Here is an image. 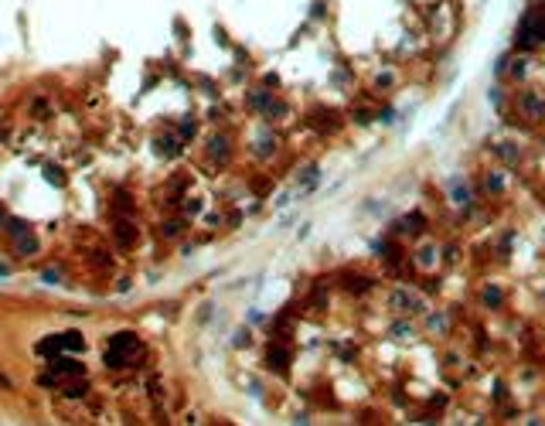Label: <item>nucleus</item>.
<instances>
[{"label":"nucleus","instance_id":"nucleus-2","mask_svg":"<svg viewBox=\"0 0 545 426\" xmlns=\"http://www.w3.org/2000/svg\"><path fill=\"white\" fill-rule=\"evenodd\" d=\"M58 344H62V348H75V351H79V348H82V334H75V331H72V334H62V338H58Z\"/></svg>","mask_w":545,"mask_h":426},{"label":"nucleus","instance_id":"nucleus-3","mask_svg":"<svg viewBox=\"0 0 545 426\" xmlns=\"http://www.w3.org/2000/svg\"><path fill=\"white\" fill-rule=\"evenodd\" d=\"M212 154H215V161H225V140H215V144H212Z\"/></svg>","mask_w":545,"mask_h":426},{"label":"nucleus","instance_id":"nucleus-4","mask_svg":"<svg viewBox=\"0 0 545 426\" xmlns=\"http://www.w3.org/2000/svg\"><path fill=\"white\" fill-rule=\"evenodd\" d=\"M34 249H38L34 239H21V242H17V252H34Z\"/></svg>","mask_w":545,"mask_h":426},{"label":"nucleus","instance_id":"nucleus-1","mask_svg":"<svg viewBox=\"0 0 545 426\" xmlns=\"http://www.w3.org/2000/svg\"><path fill=\"white\" fill-rule=\"evenodd\" d=\"M51 368H55L58 375H82V365H79V361H65V358H62V361H55Z\"/></svg>","mask_w":545,"mask_h":426}]
</instances>
